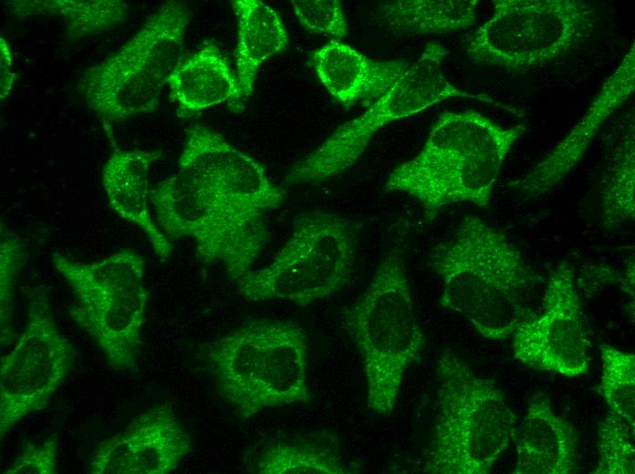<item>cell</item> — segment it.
<instances>
[{
	"instance_id": "obj_6",
	"label": "cell",
	"mask_w": 635,
	"mask_h": 474,
	"mask_svg": "<svg viewBox=\"0 0 635 474\" xmlns=\"http://www.w3.org/2000/svg\"><path fill=\"white\" fill-rule=\"evenodd\" d=\"M51 260L73 293L71 320L96 343L109 367L135 370L149 298L143 257L124 248L95 263L77 262L59 252Z\"/></svg>"
},
{
	"instance_id": "obj_33",
	"label": "cell",
	"mask_w": 635,
	"mask_h": 474,
	"mask_svg": "<svg viewBox=\"0 0 635 474\" xmlns=\"http://www.w3.org/2000/svg\"><path fill=\"white\" fill-rule=\"evenodd\" d=\"M625 293L629 294L630 297L634 301V260L633 256L630 263H628L627 269L625 271V277L623 279V286Z\"/></svg>"
},
{
	"instance_id": "obj_30",
	"label": "cell",
	"mask_w": 635,
	"mask_h": 474,
	"mask_svg": "<svg viewBox=\"0 0 635 474\" xmlns=\"http://www.w3.org/2000/svg\"><path fill=\"white\" fill-rule=\"evenodd\" d=\"M293 11L301 26L309 32L342 39L348 24L338 0H294Z\"/></svg>"
},
{
	"instance_id": "obj_3",
	"label": "cell",
	"mask_w": 635,
	"mask_h": 474,
	"mask_svg": "<svg viewBox=\"0 0 635 474\" xmlns=\"http://www.w3.org/2000/svg\"><path fill=\"white\" fill-rule=\"evenodd\" d=\"M436 380L434 417L422 472L489 473L516 435L517 417L505 394L450 348L436 361Z\"/></svg>"
},
{
	"instance_id": "obj_23",
	"label": "cell",
	"mask_w": 635,
	"mask_h": 474,
	"mask_svg": "<svg viewBox=\"0 0 635 474\" xmlns=\"http://www.w3.org/2000/svg\"><path fill=\"white\" fill-rule=\"evenodd\" d=\"M232 6L238 24L236 77L244 101L252 94L259 67L286 47L288 35L279 15L265 3L235 0Z\"/></svg>"
},
{
	"instance_id": "obj_15",
	"label": "cell",
	"mask_w": 635,
	"mask_h": 474,
	"mask_svg": "<svg viewBox=\"0 0 635 474\" xmlns=\"http://www.w3.org/2000/svg\"><path fill=\"white\" fill-rule=\"evenodd\" d=\"M634 88L633 43L570 132L527 174L508 182L507 186L525 201L536 200L552 191L578 165L602 125L621 107Z\"/></svg>"
},
{
	"instance_id": "obj_11",
	"label": "cell",
	"mask_w": 635,
	"mask_h": 474,
	"mask_svg": "<svg viewBox=\"0 0 635 474\" xmlns=\"http://www.w3.org/2000/svg\"><path fill=\"white\" fill-rule=\"evenodd\" d=\"M26 318L14 348L0 363V438L44 409L76 364L77 350L58 329L45 285L23 288Z\"/></svg>"
},
{
	"instance_id": "obj_5",
	"label": "cell",
	"mask_w": 635,
	"mask_h": 474,
	"mask_svg": "<svg viewBox=\"0 0 635 474\" xmlns=\"http://www.w3.org/2000/svg\"><path fill=\"white\" fill-rule=\"evenodd\" d=\"M190 19L185 2H164L120 49L82 74L78 89L102 119L112 147V124L158 108L164 86L182 60Z\"/></svg>"
},
{
	"instance_id": "obj_32",
	"label": "cell",
	"mask_w": 635,
	"mask_h": 474,
	"mask_svg": "<svg viewBox=\"0 0 635 474\" xmlns=\"http://www.w3.org/2000/svg\"><path fill=\"white\" fill-rule=\"evenodd\" d=\"M12 54L7 41L0 37V98L4 99L10 93L17 76L11 70Z\"/></svg>"
},
{
	"instance_id": "obj_19",
	"label": "cell",
	"mask_w": 635,
	"mask_h": 474,
	"mask_svg": "<svg viewBox=\"0 0 635 474\" xmlns=\"http://www.w3.org/2000/svg\"><path fill=\"white\" fill-rule=\"evenodd\" d=\"M112 148L101 176L109 204L121 218L144 232L156 256L165 262L172 253V242L153 221L149 206V170L163 152Z\"/></svg>"
},
{
	"instance_id": "obj_13",
	"label": "cell",
	"mask_w": 635,
	"mask_h": 474,
	"mask_svg": "<svg viewBox=\"0 0 635 474\" xmlns=\"http://www.w3.org/2000/svg\"><path fill=\"white\" fill-rule=\"evenodd\" d=\"M178 167L224 200L252 214L265 217L286 199L285 191L269 179L258 160L201 124L187 129Z\"/></svg>"
},
{
	"instance_id": "obj_8",
	"label": "cell",
	"mask_w": 635,
	"mask_h": 474,
	"mask_svg": "<svg viewBox=\"0 0 635 474\" xmlns=\"http://www.w3.org/2000/svg\"><path fill=\"white\" fill-rule=\"evenodd\" d=\"M150 201L170 242L190 238L197 261L222 265L231 281L252 270L268 242L264 216L237 208L187 172L178 170L152 186Z\"/></svg>"
},
{
	"instance_id": "obj_18",
	"label": "cell",
	"mask_w": 635,
	"mask_h": 474,
	"mask_svg": "<svg viewBox=\"0 0 635 474\" xmlns=\"http://www.w3.org/2000/svg\"><path fill=\"white\" fill-rule=\"evenodd\" d=\"M411 64L404 59H372L338 40L329 41L312 55L321 84L346 108L371 105L392 88Z\"/></svg>"
},
{
	"instance_id": "obj_24",
	"label": "cell",
	"mask_w": 635,
	"mask_h": 474,
	"mask_svg": "<svg viewBox=\"0 0 635 474\" xmlns=\"http://www.w3.org/2000/svg\"><path fill=\"white\" fill-rule=\"evenodd\" d=\"M477 0L380 1L373 20L401 36L452 33L476 24Z\"/></svg>"
},
{
	"instance_id": "obj_27",
	"label": "cell",
	"mask_w": 635,
	"mask_h": 474,
	"mask_svg": "<svg viewBox=\"0 0 635 474\" xmlns=\"http://www.w3.org/2000/svg\"><path fill=\"white\" fill-rule=\"evenodd\" d=\"M602 376L598 391L609 409L635 427V356L602 344Z\"/></svg>"
},
{
	"instance_id": "obj_29",
	"label": "cell",
	"mask_w": 635,
	"mask_h": 474,
	"mask_svg": "<svg viewBox=\"0 0 635 474\" xmlns=\"http://www.w3.org/2000/svg\"><path fill=\"white\" fill-rule=\"evenodd\" d=\"M630 426L618 414L609 410L599 425L596 447L599 453L593 474H633L635 448ZM634 430V429H633Z\"/></svg>"
},
{
	"instance_id": "obj_7",
	"label": "cell",
	"mask_w": 635,
	"mask_h": 474,
	"mask_svg": "<svg viewBox=\"0 0 635 474\" xmlns=\"http://www.w3.org/2000/svg\"><path fill=\"white\" fill-rule=\"evenodd\" d=\"M357 246L356 229L347 218L328 211L302 212L273 261L236 281L237 294L248 302L297 305L326 299L350 282Z\"/></svg>"
},
{
	"instance_id": "obj_31",
	"label": "cell",
	"mask_w": 635,
	"mask_h": 474,
	"mask_svg": "<svg viewBox=\"0 0 635 474\" xmlns=\"http://www.w3.org/2000/svg\"><path fill=\"white\" fill-rule=\"evenodd\" d=\"M57 433L40 443L26 441L5 474H57Z\"/></svg>"
},
{
	"instance_id": "obj_4",
	"label": "cell",
	"mask_w": 635,
	"mask_h": 474,
	"mask_svg": "<svg viewBox=\"0 0 635 474\" xmlns=\"http://www.w3.org/2000/svg\"><path fill=\"white\" fill-rule=\"evenodd\" d=\"M341 325L361 356L368 407L390 416L403 376L425 344L401 246L382 258L366 289L343 311Z\"/></svg>"
},
{
	"instance_id": "obj_25",
	"label": "cell",
	"mask_w": 635,
	"mask_h": 474,
	"mask_svg": "<svg viewBox=\"0 0 635 474\" xmlns=\"http://www.w3.org/2000/svg\"><path fill=\"white\" fill-rule=\"evenodd\" d=\"M5 5L18 18H60L69 42L114 29L129 15V5L121 0H16L5 2Z\"/></svg>"
},
{
	"instance_id": "obj_28",
	"label": "cell",
	"mask_w": 635,
	"mask_h": 474,
	"mask_svg": "<svg viewBox=\"0 0 635 474\" xmlns=\"http://www.w3.org/2000/svg\"><path fill=\"white\" fill-rule=\"evenodd\" d=\"M0 242V337L3 348L13 343L15 338V292L29 250L26 241L11 232L3 222Z\"/></svg>"
},
{
	"instance_id": "obj_21",
	"label": "cell",
	"mask_w": 635,
	"mask_h": 474,
	"mask_svg": "<svg viewBox=\"0 0 635 474\" xmlns=\"http://www.w3.org/2000/svg\"><path fill=\"white\" fill-rule=\"evenodd\" d=\"M170 98L177 106L179 118L230 102L239 106V86L220 48L207 43L182 59L168 80Z\"/></svg>"
},
{
	"instance_id": "obj_20",
	"label": "cell",
	"mask_w": 635,
	"mask_h": 474,
	"mask_svg": "<svg viewBox=\"0 0 635 474\" xmlns=\"http://www.w3.org/2000/svg\"><path fill=\"white\" fill-rule=\"evenodd\" d=\"M515 474H571L578 461V434L541 395L528 404L515 435Z\"/></svg>"
},
{
	"instance_id": "obj_16",
	"label": "cell",
	"mask_w": 635,
	"mask_h": 474,
	"mask_svg": "<svg viewBox=\"0 0 635 474\" xmlns=\"http://www.w3.org/2000/svg\"><path fill=\"white\" fill-rule=\"evenodd\" d=\"M265 318L249 319L201 344L196 359L213 379L219 397L242 418L255 416Z\"/></svg>"
},
{
	"instance_id": "obj_2",
	"label": "cell",
	"mask_w": 635,
	"mask_h": 474,
	"mask_svg": "<svg viewBox=\"0 0 635 474\" xmlns=\"http://www.w3.org/2000/svg\"><path fill=\"white\" fill-rule=\"evenodd\" d=\"M526 131L524 125L505 128L474 110L444 112L421 150L392 170L384 189L417 200L425 222L452 204L485 207L506 155Z\"/></svg>"
},
{
	"instance_id": "obj_14",
	"label": "cell",
	"mask_w": 635,
	"mask_h": 474,
	"mask_svg": "<svg viewBox=\"0 0 635 474\" xmlns=\"http://www.w3.org/2000/svg\"><path fill=\"white\" fill-rule=\"evenodd\" d=\"M192 449L191 438L172 403L136 416L120 433L101 439L88 464L90 474H167Z\"/></svg>"
},
{
	"instance_id": "obj_9",
	"label": "cell",
	"mask_w": 635,
	"mask_h": 474,
	"mask_svg": "<svg viewBox=\"0 0 635 474\" xmlns=\"http://www.w3.org/2000/svg\"><path fill=\"white\" fill-rule=\"evenodd\" d=\"M448 54L441 43H427L419 58L388 92L360 116L338 126L315 149L294 162L285 177L286 183H320L339 176L359 160L372 137L383 126L449 98L474 99L516 114L515 109L484 94H474L452 84L442 71V62Z\"/></svg>"
},
{
	"instance_id": "obj_17",
	"label": "cell",
	"mask_w": 635,
	"mask_h": 474,
	"mask_svg": "<svg viewBox=\"0 0 635 474\" xmlns=\"http://www.w3.org/2000/svg\"><path fill=\"white\" fill-rule=\"evenodd\" d=\"M308 344L306 331L289 320L265 319L255 416L265 409L308 404Z\"/></svg>"
},
{
	"instance_id": "obj_12",
	"label": "cell",
	"mask_w": 635,
	"mask_h": 474,
	"mask_svg": "<svg viewBox=\"0 0 635 474\" xmlns=\"http://www.w3.org/2000/svg\"><path fill=\"white\" fill-rule=\"evenodd\" d=\"M545 283L542 311L512 335L514 358L539 371L586 375L591 338L573 266L561 261Z\"/></svg>"
},
{
	"instance_id": "obj_1",
	"label": "cell",
	"mask_w": 635,
	"mask_h": 474,
	"mask_svg": "<svg viewBox=\"0 0 635 474\" xmlns=\"http://www.w3.org/2000/svg\"><path fill=\"white\" fill-rule=\"evenodd\" d=\"M430 261L442 282L439 304L464 316L483 337L505 340L536 313L543 283L499 229L466 215Z\"/></svg>"
},
{
	"instance_id": "obj_26",
	"label": "cell",
	"mask_w": 635,
	"mask_h": 474,
	"mask_svg": "<svg viewBox=\"0 0 635 474\" xmlns=\"http://www.w3.org/2000/svg\"><path fill=\"white\" fill-rule=\"evenodd\" d=\"M609 177L602 193L604 224L618 228L635 217V140L634 129L624 135L614 148Z\"/></svg>"
},
{
	"instance_id": "obj_10",
	"label": "cell",
	"mask_w": 635,
	"mask_h": 474,
	"mask_svg": "<svg viewBox=\"0 0 635 474\" xmlns=\"http://www.w3.org/2000/svg\"><path fill=\"white\" fill-rule=\"evenodd\" d=\"M595 21L596 7L583 0H495L465 51L476 65L526 74L571 53Z\"/></svg>"
},
{
	"instance_id": "obj_22",
	"label": "cell",
	"mask_w": 635,
	"mask_h": 474,
	"mask_svg": "<svg viewBox=\"0 0 635 474\" xmlns=\"http://www.w3.org/2000/svg\"><path fill=\"white\" fill-rule=\"evenodd\" d=\"M358 463L348 461L339 437L328 429L271 441L257 457V474H351Z\"/></svg>"
}]
</instances>
